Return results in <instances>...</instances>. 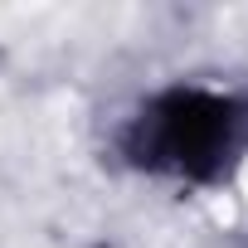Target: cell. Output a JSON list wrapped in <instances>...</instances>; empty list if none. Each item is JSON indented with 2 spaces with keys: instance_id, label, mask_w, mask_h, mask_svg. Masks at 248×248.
<instances>
[{
  "instance_id": "1",
  "label": "cell",
  "mask_w": 248,
  "mask_h": 248,
  "mask_svg": "<svg viewBox=\"0 0 248 248\" xmlns=\"http://www.w3.org/2000/svg\"><path fill=\"white\" fill-rule=\"evenodd\" d=\"M243 137V117L233 102L209 93H170L151 112L137 117L132 151L146 166H166L180 175H209Z\"/></svg>"
}]
</instances>
